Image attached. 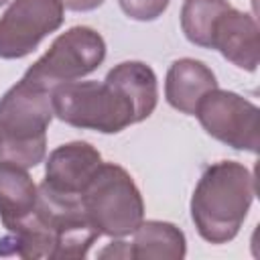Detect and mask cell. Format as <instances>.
<instances>
[{"label":"cell","instance_id":"6da1fadb","mask_svg":"<svg viewBox=\"0 0 260 260\" xmlns=\"http://www.w3.org/2000/svg\"><path fill=\"white\" fill-rule=\"evenodd\" d=\"M256 195L254 175L238 160L209 165L191 195V219L209 244L232 242Z\"/></svg>","mask_w":260,"mask_h":260},{"label":"cell","instance_id":"7a4b0ae2","mask_svg":"<svg viewBox=\"0 0 260 260\" xmlns=\"http://www.w3.org/2000/svg\"><path fill=\"white\" fill-rule=\"evenodd\" d=\"M51 89L24 77L0 98V160L22 169L47 156V128L53 120Z\"/></svg>","mask_w":260,"mask_h":260},{"label":"cell","instance_id":"3957f363","mask_svg":"<svg viewBox=\"0 0 260 260\" xmlns=\"http://www.w3.org/2000/svg\"><path fill=\"white\" fill-rule=\"evenodd\" d=\"M81 205L100 236L124 238L144 221V201L130 173L116 165L98 167L81 193Z\"/></svg>","mask_w":260,"mask_h":260},{"label":"cell","instance_id":"277c9868","mask_svg":"<svg viewBox=\"0 0 260 260\" xmlns=\"http://www.w3.org/2000/svg\"><path fill=\"white\" fill-rule=\"evenodd\" d=\"M55 116L81 130L118 134L136 124L132 104L110 83L69 81L51 89Z\"/></svg>","mask_w":260,"mask_h":260},{"label":"cell","instance_id":"5b68a950","mask_svg":"<svg viewBox=\"0 0 260 260\" xmlns=\"http://www.w3.org/2000/svg\"><path fill=\"white\" fill-rule=\"evenodd\" d=\"M106 59L104 37L89 26H73L61 32L22 75L26 81L45 89L81 79L95 71Z\"/></svg>","mask_w":260,"mask_h":260},{"label":"cell","instance_id":"8992f818","mask_svg":"<svg viewBox=\"0 0 260 260\" xmlns=\"http://www.w3.org/2000/svg\"><path fill=\"white\" fill-rule=\"evenodd\" d=\"M195 116L203 130L234 150L258 152L260 110L236 91L211 89L197 104Z\"/></svg>","mask_w":260,"mask_h":260},{"label":"cell","instance_id":"52a82bcc","mask_svg":"<svg viewBox=\"0 0 260 260\" xmlns=\"http://www.w3.org/2000/svg\"><path fill=\"white\" fill-rule=\"evenodd\" d=\"M65 20L59 0H12L0 16V59H22Z\"/></svg>","mask_w":260,"mask_h":260},{"label":"cell","instance_id":"ba28073f","mask_svg":"<svg viewBox=\"0 0 260 260\" xmlns=\"http://www.w3.org/2000/svg\"><path fill=\"white\" fill-rule=\"evenodd\" d=\"M102 165V154L95 146L85 140H73L57 146L49 152L45 162V185L49 191L81 199V193L98 167Z\"/></svg>","mask_w":260,"mask_h":260},{"label":"cell","instance_id":"9c48e42d","mask_svg":"<svg viewBox=\"0 0 260 260\" xmlns=\"http://www.w3.org/2000/svg\"><path fill=\"white\" fill-rule=\"evenodd\" d=\"M211 49L240 69L256 71L260 63V28L254 16L230 6L215 22Z\"/></svg>","mask_w":260,"mask_h":260},{"label":"cell","instance_id":"30bf717a","mask_svg":"<svg viewBox=\"0 0 260 260\" xmlns=\"http://www.w3.org/2000/svg\"><path fill=\"white\" fill-rule=\"evenodd\" d=\"M215 87V73L203 61L191 57L173 61L165 77V98L169 106L189 116H195L201 98Z\"/></svg>","mask_w":260,"mask_h":260},{"label":"cell","instance_id":"8fae6325","mask_svg":"<svg viewBox=\"0 0 260 260\" xmlns=\"http://www.w3.org/2000/svg\"><path fill=\"white\" fill-rule=\"evenodd\" d=\"M116 87L134 108L136 122L146 120L158 102V85L154 71L142 61H124L112 67L104 79Z\"/></svg>","mask_w":260,"mask_h":260},{"label":"cell","instance_id":"7c38bea8","mask_svg":"<svg viewBox=\"0 0 260 260\" xmlns=\"http://www.w3.org/2000/svg\"><path fill=\"white\" fill-rule=\"evenodd\" d=\"M187 254L185 234L169 221L148 219L134 230L130 258L134 260H181Z\"/></svg>","mask_w":260,"mask_h":260},{"label":"cell","instance_id":"4fadbf2b","mask_svg":"<svg viewBox=\"0 0 260 260\" xmlns=\"http://www.w3.org/2000/svg\"><path fill=\"white\" fill-rule=\"evenodd\" d=\"M39 201V187L26 173V169L0 160V219L2 225L28 215Z\"/></svg>","mask_w":260,"mask_h":260},{"label":"cell","instance_id":"5bb4252c","mask_svg":"<svg viewBox=\"0 0 260 260\" xmlns=\"http://www.w3.org/2000/svg\"><path fill=\"white\" fill-rule=\"evenodd\" d=\"M228 8V0H185L181 6V28L187 41L211 49L215 22Z\"/></svg>","mask_w":260,"mask_h":260},{"label":"cell","instance_id":"9a60e30c","mask_svg":"<svg viewBox=\"0 0 260 260\" xmlns=\"http://www.w3.org/2000/svg\"><path fill=\"white\" fill-rule=\"evenodd\" d=\"M169 2L171 0H118L122 12L128 18L140 22H150L162 16V12L169 8Z\"/></svg>","mask_w":260,"mask_h":260},{"label":"cell","instance_id":"2e32d148","mask_svg":"<svg viewBox=\"0 0 260 260\" xmlns=\"http://www.w3.org/2000/svg\"><path fill=\"white\" fill-rule=\"evenodd\" d=\"M100 258H130V244L128 242H112L104 250L98 252Z\"/></svg>","mask_w":260,"mask_h":260},{"label":"cell","instance_id":"e0dca14e","mask_svg":"<svg viewBox=\"0 0 260 260\" xmlns=\"http://www.w3.org/2000/svg\"><path fill=\"white\" fill-rule=\"evenodd\" d=\"M59 2L63 8L73 10V12H89L104 4V0H59Z\"/></svg>","mask_w":260,"mask_h":260},{"label":"cell","instance_id":"ac0fdd59","mask_svg":"<svg viewBox=\"0 0 260 260\" xmlns=\"http://www.w3.org/2000/svg\"><path fill=\"white\" fill-rule=\"evenodd\" d=\"M6 2H8V0H0V6H4V4H6Z\"/></svg>","mask_w":260,"mask_h":260}]
</instances>
